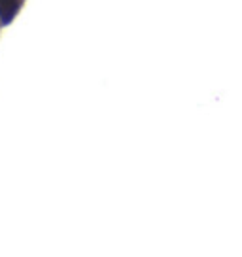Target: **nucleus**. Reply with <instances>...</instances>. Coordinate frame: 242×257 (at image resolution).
<instances>
[{
    "mask_svg": "<svg viewBox=\"0 0 242 257\" xmlns=\"http://www.w3.org/2000/svg\"><path fill=\"white\" fill-rule=\"evenodd\" d=\"M23 0H0V23L8 25L19 12Z\"/></svg>",
    "mask_w": 242,
    "mask_h": 257,
    "instance_id": "nucleus-1",
    "label": "nucleus"
}]
</instances>
